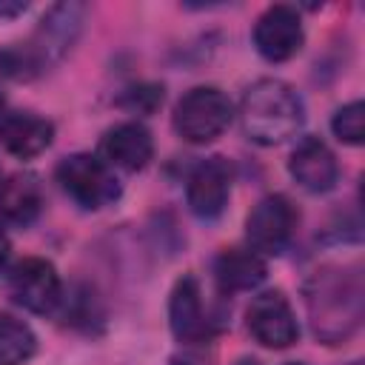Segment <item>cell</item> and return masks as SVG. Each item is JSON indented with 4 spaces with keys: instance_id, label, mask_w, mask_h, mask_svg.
I'll use <instances>...</instances> for the list:
<instances>
[{
    "instance_id": "cell-17",
    "label": "cell",
    "mask_w": 365,
    "mask_h": 365,
    "mask_svg": "<svg viewBox=\"0 0 365 365\" xmlns=\"http://www.w3.org/2000/svg\"><path fill=\"white\" fill-rule=\"evenodd\" d=\"M34 354H37L34 331L23 319L0 311V365H26Z\"/></svg>"
},
{
    "instance_id": "cell-15",
    "label": "cell",
    "mask_w": 365,
    "mask_h": 365,
    "mask_svg": "<svg viewBox=\"0 0 365 365\" xmlns=\"http://www.w3.org/2000/svg\"><path fill=\"white\" fill-rule=\"evenodd\" d=\"M268 274V265H265V257L259 251H254L251 245H234V248H225L217 262H214V277H217V285L228 294H237V291H251L257 288Z\"/></svg>"
},
{
    "instance_id": "cell-23",
    "label": "cell",
    "mask_w": 365,
    "mask_h": 365,
    "mask_svg": "<svg viewBox=\"0 0 365 365\" xmlns=\"http://www.w3.org/2000/svg\"><path fill=\"white\" fill-rule=\"evenodd\" d=\"M29 9V3H0V17H14L23 14Z\"/></svg>"
},
{
    "instance_id": "cell-27",
    "label": "cell",
    "mask_w": 365,
    "mask_h": 365,
    "mask_svg": "<svg viewBox=\"0 0 365 365\" xmlns=\"http://www.w3.org/2000/svg\"><path fill=\"white\" fill-rule=\"evenodd\" d=\"M0 180H3V174H0Z\"/></svg>"
},
{
    "instance_id": "cell-4",
    "label": "cell",
    "mask_w": 365,
    "mask_h": 365,
    "mask_svg": "<svg viewBox=\"0 0 365 365\" xmlns=\"http://www.w3.org/2000/svg\"><path fill=\"white\" fill-rule=\"evenodd\" d=\"M57 182L86 211L106 208L120 197V180L114 177V168L94 154L63 157L57 165Z\"/></svg>"
},
{
    "instance_id": "cell-5",
    "label": "cell",
    "mask_w": 365,
    "mask_h": 365,
    "mask_svg": "<svg viewBox=\"0 0 365 365\" xmlns=\"http://www.w3.org/2000/svg\"><path fill=\"white\" fill-rule=\"evenodd\" d=\"M86 23V6L83 3H54L48 6V11L40 17L37 29L31 31V37L26 40L29 54L34 57V63L43 68H48L51 63L63 60L71 46L77 43L80 31Z\"/></svg>"
},
{
    "instance_id": "cell-3",
    "label": "cell",
    "mask_w": 365,
    "mask_h": 365,
    "mask_svg": "<svg viewBox=\"0 0 365 365\" xmlns=\"http://www.w3.org/2000/svg\"><path fill=\"white\" fill-rule=\"evenodd\" d=\"M234 117V106L225 91L217 86H197L185 91L174 106V131L194 145H205L217 140Z\"/></svg>"
},
{
    "instance_id": "cell-12",
    "label": "cell",
    "mask_w": 365,
    "mask_h": 365,
    "mask_svg": "<svg viewBox=\"0 0 365 365\" xmlns=\"http://www.w3.org/2000/svg\"><path fill=\"white\" fill-rule=\"evenodd\" d=\"M291 177L311 194H325L339 180V163L331 145L319 137H302L288 157Z\"/></svg>"
},
{
    "instance_id": "cell-24",
    "label": "cell",
    "mask_w": 365,
    "mask_h": 365,
    "mask_svg": "<svg viewBox=\"0 0 365 365\" xmlns=\"http://www.w3.org/2000/svg\"><path fill=\"white\" fill-rule=\"evenodd\" d=\"M9 114V103H6V94L0 91V123H3V117Z\"/></svg>"
},
{
    "instance_id": "cell-16",
    "label": "cell",
    "mask_w": 365,
    "mask_h": 365,
    "mask_svg": "<svg viewBox=\"0 0 365 365\" xmlns=\"http://www.w3.org/2000/svg\"><path fill=\"white\" fill-rule=\"evenodd\" d=\"M43 208V191L31 174H9L0 180V217L14 225H31Z\"/></svg>"
},
{
    "instance_id": "cell-19",
    "label": "cell",
    "mask_w": 365,
    "mask_h": 365,
    "mask_svg": "<svg viewBox=\"0 0 365 365\" xmlns=\"http://www.w3.org/2000/svg\"><path fill=\"white\" fill-rule=\"evenodd\" d=\"M0 74L9 80H31L40 74V66L29 54L26 43H11L0 48Z\"/></svg>"
},
{
    "instance_id": "cell-18",
    "label": "cell",
    "mask_w": 365,
    "mask_h": 365,
    "mask_svg": "<svg viewBox=\"0 0 365 365\" xmlns=\"http://www.w3.org/2000/svg\"><path fill=\"white\" fill-rule=\"evenodd\" d=\"M331 131L336 134V140H342L348 145H359L362 134H365V106L359 100L342 106L331 120Z\"/></svg>"
},
{
    "instance_id": "cell-6",
    "label": "cell",
    "mask_w": 365,
    "mask_h": 365,
    "mask_svg": "<svg viewBox=\"0 0 365 365\" xmlns=\"http://www.w3.org/2000/svg\"><path fill=\"white\" fill-rule=\"evenodd\" d=\"M299 225V211L285 194H268L262 197L245 217V237L254 251L262 257L282 254Z\"/></svg>"
},
{
    "instance_id": "cell-20",
    "label": "cell",
    "mask_w": 365,
    "mask_h": 365,
    "mask_svg": "<svg viewBox=\"0 0 365 365\" xmlns=\"http://www.w3.org/2000/svg\"><path fill=\"white\" fill-rule=\"evenodd\" d=\"M160 103H163V86H154V83L131 86L120 97V106L128 108L131 114H151Z\"/></svg>"
},
{
    "instance_id": "cell-9",
    "label": "cell",
    "mask_w": 365,
    "mask_h": 365,
    "mask_svg": "<svg viewBox=\"0 0 365 365\" xmlns=\"http://www.w3.org/2000/svg\"><path fill=\"white\" fill-rule=\"evenodd\" d=\"M251 37H254V48L259 51V57H265L268 63H285L305 43L302 17L294 6H285V3L268 6L257 17Z\"/></svg>"
},
{
    "instance_id": "cell-7",
    "label": "cell",
    "mask_w": 365,
    "mask_h": 365,
    "mask_svg": "<svg viewBox=\"0 0 365 365\" xmlns=\"http://www.w3.org/2000/svg\"><path fill=\"white\" fill-rule=\"evenodd\" d=\"M9 297L31 314H54L63 305V279L43 257L20 259L9 274Z\"/></svg>"
},
{
    "instance_id": "cell-8",
    "label": "cell",
    "mask_w": 365,
    "mask_h": 365,
    "mask_svg": "<svg viewBox=\"0 0 365 365\" xmlns=\"http://www.w3.org/2000/svg\"><path fill=\"white\" fill-rule=\"evenodd\" d=\"M168 322H171V334L182 345L208 342L220 331V319H214L211 311L205 308L202 288L194 274H185L174 282L168 299Z\"/></svg>"
},
{
    "instance_id": "cell-26",
    "label": "cell",
    "mask_w": 365,
    "mask_h": 365,
    "mask_svg": "<svg viewBox=\"0 0 365 365\" xmlns=\"http://www.w3.org/2000/svg\"><path fill=\"white\" fill-rule=\"evenodd\" d=\"M285 365H305V362H285Z\"/></svg>"
},
{
    "instance_id": "cell-14",
    "label": "cell",
    "mask_w": 365,
    "mask_h": 365,
    "mask_svg": "<svg viewBox=\"0 0 365 365\" xmlns=\"http://www.w3.org/2000/svg\"><path fill=\"white\" fill-rule=\"evenodd\" d=\"M51 140L54 123L34 111H9L0 123V145L17 160H31L43 154Z\"/></svg>"
},
{
    "instance_id": "cell-21",
    "label": "cell",
    "mask_w": 365,
    "mask_h": 365,
    "mask_svg": "<svg viewBox=\"0 0 365 365\" xmlns=\"http://www.w3.org/2000/svg\"><path fill=\"white\" fill-rule=\"evenodd\" d=\"M9 259H11V240H9V234L0 228V274L6 271Z\"/></svg>"
},
{
    "instance_id": "cell-22",
    "label": "cell",
    "mask_w": 365,
    "mask_h": 365,
    "mask_svg": "<svg viewBox=\"0 0 365 365\" xmlns=\"http://www.w3.org/2000/svg\"><path fill=\"white\" fill-rule=\"evenodd\" d=\"M168 365H208V362L200 354H177V356H171Z\"/></svg>"
},
{
    "instance_id": "cell-1",
    "label": "cell",
    "mask_w": 365,
    "mask_h": 365,
    "mask_svg": "<svg viewBox=\"0 0 365 365\" xmlns=\"http://www.w3.org/2000/svg\"><path fill=\"white\" fill-rule=\"evenodd\" d=\"M305 308L311 331L325 345L345 342L362 322L365 314V282L359 268L325 265L308 277Z\"/></svg>"
},
{
    "instance_id": "cell-2",
    "label": "cell",
    "mask_w": 365,
    "mask_h": 365,
    "mask_svg": "<svg viewBox=\"0 0 365 365\" xmlns=\"http://www.w3.org/2000/svg\"><path fill=\"white\" fill-rule=\"evenodd\" d=\"M240 123L248 140L259 145H279L302 128L305 106L294 86L277 77H265L248 86L242 94Z\"/></svg>"
},
{
    "instance_id": "cell-10",
    "label": "cell",
    "mask_w": 365,
    "mask_h": 365,
    "mask_svg": "<svg viewBox=\"0 0 365 365\" xmlns=\"http://www.w3.org/2000/svg\"><path fill=\"white\" fill-rule=\"evenodd\" d=\"M248 334L265 348H288L299 336V325L294 308L282 291H262L251 299L245 311Z\"/></svg>"
},
{
    "instance_id": "cell-11",
    "label": "cell",
    "mask_w": 365,
    "mask_h": 365,
    "mask_svg": "<svg viewBox=\"0 0 365 365\" xmlns=\"http://www.w3.org/2000/svg\"><path fill=\"white\" fill-rule=\"evenodd\" d=\"M231 182H234V171L225 157L200 160L185 180V200L191 214L200 220H217L228 205Z\"/></svg>"
},
{
    "instance_id": "cell-13",
    "label": "cell",
    "mask_w": 365,
    "mask_h": 365,
    "mask_svg": "<svg viewBox=\"0 0 365 365\" xmlns=\"http://www.w3.org/2000/svg\"><path fill=\"white\" fill-rule=\"evenodd\" d=\"M154 157L151 131L143 123H117L100 140V160L111 168L123 171H143Z\"/></svg>"
},
{
    "instance_id": "cell-25",
    "label": "cell",
    "mask_w": 365,
    "mask_h": 365,
    "mask_svg": "<svg viewBox=\"0 0 365 365\" xmlns=\"http://www.w3.org/2000/svg\"><path fill=\"white\" fill-rule=\"evenodd\" d=\"M237 365H259V362H257V359H240Z\"/></svg>"
}]
</instances>
